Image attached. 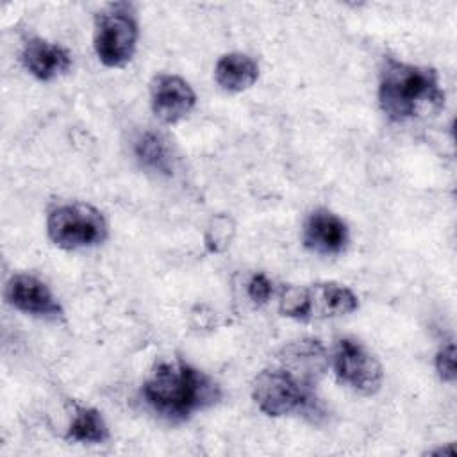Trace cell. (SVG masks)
Returning <instances> with one entry per match:
<instances>
[{"mask_svg": "<svg viewBox=\"0 0 457 457\" xmlns=\"http://www.w3.org/2000/svg\"><path fill=\"white\" fill-rule=\"evenodd\" d=\"M280 312L295 320H325L353 312L359 307L355 293L336 282L287 286L280 293Z\"/></svg>", "mask_w": 457, "mask_h": 457, "instance_id": "obj_4", "label": "cell"}, {"mask_svg": "<svg viewBox=\"0 0 457 457\" xmlns=\"http://www.w3.org/2000/svg\"><path fill=\"white\" fill-rule=\"evenodd\" d=\"M137 43V21L129 4H111L95 23V52L107 68L125 66Z\"/></svg>", "mask_w": 457, "mask_h": 457, "instance_id": "obj_6", "label": "cell"}, {"mask_svg": "<svg viewBox=\"0 0 457 457\" xmlns=\"http://www.w3.org/2000/svg\"><path fill=\"white\" fill-rule=\"evenodd\" d=\"M134 154L139 164L159 175L173 173V154L168 141L155 132H145L134 145Z\"/></svg>", "mask_w": 457, "mask_h": 457, "instance_id": "obj_13", "label": "cell"}, {"mask_svg": "<svg viewBox=\"0 0 457 457\" xmlns=\"http://www.w3.org/2000/svg\"><path fill=\"white\" fill-rule=\"evenodd\" d=\"M302 239L311 252L334 255L345 250L348 243V227L337 214L327 209H316L303 223Z\"/></svg>", "mask_w": 457, "mask_h": 457, "instance_id": "obj_10", "label": "cell"}, {"mask_svg": "<svg viewBox=\"0 0 457 457\" xmlns=\"http://www.w3.org/2000/svg\"><path fill=\"white\" fill-rule=\"evenodd\" d=\"M234 236H236L234 218L230 214L220 212L209 220L204 234V243L211 253H221L232 245Z\"/></svg>", "mask_w": 457, "mask_h": 457, "instance_id": "obj_15", "label": "cell"}, {"mask_svg": "<svg viewBox=\"0 0 457 457\" xmlns=\"http://www.w3.org/2000/svg\"><path fill=\"white\" fill-rule=\"evenodd\" d=\"M50 241L62 250H79L100 245L107 237L104 214L84 202H71L54 207L46 218Z\"/></svg>", "mask_w": 457, "mask_h": 457, "instance_id": "obj_5", "label": "cell"}, {"mask_svg": "<svg viewBox=\"0 0 457 457\" xmlns=\"http://www.w3.org/2000/svg\"><path fill=\"white\" fill-rule=\"evenodd\" d=\"M5 298L14 309L45 320H59L64 314L48 286L37 277L27 273H18L9 278L5 286Z\"/></svg>", "mask_w": 457, "mask_h": 457, "instance_id": "obj_9", "label": "cell"}, {"mask_svg": "<svg viewBox=\"0 0 457 457\" xmlns=\"http://www.w3.org/2000/svg\"><path fill=\"white\" fill-rule=\"evenodd\" d=\"M196 104V95L187 80L179 75L161 73L150 84V105L162 123H177L186 118Z\"/></svg>", "mask_w": 457, "mask_h": 457, "instance_id": "obj_8", "label": "cell"}, {"mask_svg": "<svg viewBox=\"0 0 457 457\" xmlns=\"http://www.w3.org/2000/svg\"><path fill=\"white\" fill-rule=\"evenodd\" d=\"M259 77L257 62L239 52L225 54L220 57L214 68V79L218 86L227 93H241L255 84Z\"/></svg>", "mask_w": 457, "mask_h": 457, "instance_id": "obj_12", "label": "cell"}, {"mask_svg": "<svg viewBox=\"0 0 457 457\" xmlns=\"http://www.w3.org/2000/svg\"><path fill=\"white\" fill-rule=\"evenodd\" d=\"M141 393L155 412L175 421L216 403L221 396L220 386L211 377L182 361L159 362Z\"/></svg>", "mask_w": 457, "mask_h": 457, "instance_id": "obj_1", "label": "cell"}, {"mask_svg": "<svg viewBox=\"0 0 457 457\" xmlns=\"http://www.w3.org/2000/svg\"><path fill=\"white\" fill-rule=\"evenodd\" d=\"M278 364L264 368L252 384L257 407L273 418L314 409V386L321 373L302 361L277 355Z\"/></svg>", "mask_w": 457, "mask_h": 457, "instance_id": "obj_3", "label": "cell"}, {"mask_svg": "<svg viewBox=\"0 0 457 457\" xmlns=\"http://www.w3.org/2000/svg\"><path fill=\"white\" fill-rule=\"evenodd\" d=\"M334 371L337 378L359 395H375L384 378L378 359L359 341L345 337L334 352Z\"/></svg>", "mask_w": 457, "mask_h": 457, "instance_id": "obj_7", "label": "cell"}, {"mask_svg": "<svg viewBox=\"0 0 457 457\" xmlns=\"http://www.w3.org/2000/svg\"><path fill=\"white\" fill-rule=\"evenodd\" d=\"M378 104L391 121H407L436 112L445 91L434 68L387 59L378 80Z\"/></svg>", "mask_w": 457, "mask_h": 457, "instance_id": "obj_2", "label": "cell"}, {"mask_svg": "<svg viewBox=\"0 0 457 457\" xmlns=\"http://www.w3.org/2000/svg\"><path fill=\"white\" fill-rule=\"evenodd\" d=\"M436 370L441 380L453 382L455 380V346L448 343L436 355Z\"/></svg>", "mask_w": 457, "mask_h": 457, "instance_id": "obj_16", "label": "cell"}, {"mask_svg": "<svg viewBox=\"0 0 457 457\" xmlns=\"http://www.w3.org/2000/svg\"><path fill=\"white\" fill-rule=\"evenodd\" d=\"M109 437V428L102 414L93 407H77L68 427L66 439L77 443H102Z\"/></svg>", "mask_w": 457, "mask_h": 457, "instance_id": "obj_14", "label": "cell"}, {"mask_svg": "<svg viewBox=\"0 0 457 457\" xmlns=\"http://www.w3.org/2000/svg\"><path fill=\"white\" fill-rule=\"evenodd\" d=\"M21 61L29 73L39 80H54L71 66V55L64 46L41 37H32L25 43Z\"/></svg>", "mask_w": 457, "mask_h": 457, "instance_id": "obj_11", "label": "cell"}, {"mask_svg": "<svg viewBox=\"0 0 457 457\" xmlns=\"http://www.w3.org/2000/svg\"><path fill=\"white\" fill-rule=\"evenodd\" d=\"M271 293H273V284L264 273L252 275V278L248 282V298L253 303H257V305L266 303L270 300Z\"/></svg>", "mask_w": 457, "mask_h": 457, "instance_id": "obj_17", "label": "cell"}]
</instances>
